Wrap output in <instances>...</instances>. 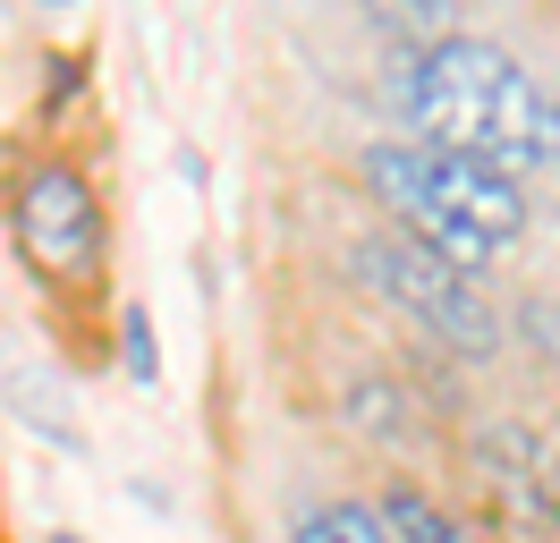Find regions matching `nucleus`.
Segmentation results:
<instances>
[{
	"label": "nucleus",
	"mask_w": 560,
	"mask_h": 543,
	"mask_svg": "<svg viewBox=\"0 0 560 543\" xmlns=\"http://www.w3.org/2000/svg\"><path fill=\"white\" fill-rule=\"evenodd\" d=\"M357 272H365L390 305H408L424 332H442L451 348H467V357H492V348H501V314H492L485 280L442 264V255H424V246H408L399 230L365 238V246H357Z\"/></svg>",
	"instance_id": "3"
},
{
	"label": "nucleus",
	"mask_w": 560,
	"mask_h": 543,
	"mask_svg": "<svg viewBox=\"0 0 560 543\" xmlns=\"http://www.w3.org/2000/svg\"><path fill=\"white\" fill-rule=\"evenodd\" d=\"M365 178L383 212H399V238L442 255L458 272H485L510 238L526 230V196L510 178H492L485 162H458V153H433L417 136H390L365 153Z\"/></svg>",
	"instance_id": "2"
},
{
	"label": "nucleus",
	"mask_w": 560,
	"mask_h": 543,
	"mask_svg": "<svg viewBox=\"0 0 560 543\" xmlns=\"http://www.w3.org/2000/svg\"><path fill=\"white\" fill-rule=\"evenodd\" d=\"M9 407H26V425H35L43 441H60V450H85V434L69 425V407H60V391H51L43 373H9Z\"/></svg>",
	"instance_id": "7"
},
{
	"label": "nucleus",
	"mask_w": 560,
	"mask_h": 543,
	"mask_svg": "<svg viewBox=\"0 0 560 543\" xmlns=\"http://www.w3.org/2000/svg\"><path fill=\"white\" fill-rule=\"evenodd\" d=\"M289 543H383V527H374V509H357V501H315V509H298Z\"/></svg>",
	"instance_id": "6"
},
{
	"label": "nucleus",
	"mask_w": 560,
	"mask_h": 543,
	"mask_svg": "<svg viewBox=\"0 0 560 543\" xmlns=\"http://www.w3.org/2000/svg\"><path fill=\"white\" fill-rule=\"evenodd\" d=\"M51 543H77V535H51Z\"/></svg>",
	"instance_id": "9"
},
{
	"label": "nucleus",
	"mask_w": 560,
	"mask_h": 543,
	"mask_svg": "<svg viewBox=\"0 0 560 543\" xmlns=\"http://www.w3.org/2000/svg\"><path fill=\"white\" fill-rule=\"evenodd\" d=\"M408 119L433 153L485 162L510 187L560 162V102L485 34H433L408 60Z\"/></svg>",
	"instance_id": "1"
},
{
	"label": "nucleus",
	"mask_w": 560,
	"mask_h": 543,
	"mask_svg": "<svg viewBox=\"0 0 560 543\" xmlns=\"http://www.w3.org/2000/svg\"><path fill=\"white\" fill-rule=\"evenodd\" d=\"M374 527H383V543H476L442 501H424L417 484H390L383 509H374Z\"/></svg>",
	"instance_id": "5"
},
{
	"label": "nucleus",
	"mask_w": 560,
	"mask_h": 543,
	"mask_svg": "<svg viewBox=\"0 0 560 543\" xmlns=\"http://www.w3.org/2000/svg\"><path fill=\"white\" fill-rule=\"evenodd\" d=\"M9 230H18L26 272L51 280V289H85V280L103 272V196H94V178H77L69 162H43V170L18 178Z\"/></svg>",
	"instance_id": "4"
},
{
	"label": "nucleus",
	"mask_w": 560,
	"mask_h": 543,
	"mask_svg": "<svg viewBox=\"0 0 560 543\" xmlns=\"http://www.w3.org/2000/svg\"><path fill=\"white\" fill-rule=\"evenodd\" d=\"M119 366H128V382H144V391L162 382V348H153V314H144V305L119 314Z\"/></svg>",
	"instance_id": "8"
}]
</instances>
